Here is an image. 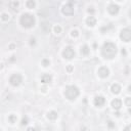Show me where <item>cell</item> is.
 I'll return each instance as SVG.
<instances>
[{
	"label": "cell",
	"mask_w": 131,
	"mask_h": 131,
	"mask_svg": "<svg viewBox=\"0 0 131 131\" xmlns=\"http://www.w3.org/2000/svg\"><path fill=\"white\" fill-rule=\"evenodd\" d=\"M18 5H20V4H18V2L17 1V0H13L12 2H10V5H9V6H10V8H11L13 11H17Z\"/></svg>",
	"instance_id": "obj_17"
},
{
	"label": "cell",
	"mask_w": 131,
	"mask_h": 131,
	"mask_svg": "<svg viewBox=\"0 0 131 131\" xmlns=\"http://www.w3.org/2000/svg\"><path fill=\"white\" fill-rule=\"evenodd\" d=\"M122 54H126V51L124 49H122Z\"/></svg>",
	"instance_id": "obj_32"
},
{
	"label": "cell",
	"mask_w": 131,
	"mask_h": 131,
	"mask_svg": "<svg viewBox=\"0 0 131 131\" xmlns=\"http://www.w3.org/2000/svg\"><path fill=\"white\" fill-rule=\"evenodd\" d=\"M119 10H120V7H119V5H117V4H111V5H109V7H108V11L113 15L118 14Z\"/></svg>",
	"instance_id": "obj_10"
},
{
	"label": "cell",
	"mask_w": 131,
	"mask_h": 131,
	"mask_svg": "<svg viewBox=\"0 0 131 131\" xmlns=\"http://www.w3.org/2000/svg\"><path fill=\"white\" fill-rule=\"evenodd\" d=\"M125 104L127 107H131V97H127L125 99Z\"/></svg>",
	"instance_id": "obj_22"
},
{
	"label": "cell",
	"mask_w": 131,
	"mask_h": 131,
	"mask_svg": "<svg viewBox=\"0 0 131 131\" xmlns=\"http://www.w3.org/2000/svg\"><path fill=\"white\" fill-rule=\"evenodd\" d=\"M101 54L105 58H114L117 54V46L112 42H105L101 48Z\"/></svg>",
	"instance_id": "obj_1"
},
{
	"label": "cell",
	"mask_w": 131,
	"mask_h": 131,
	"mask_svg": "<svg viewBox=\"0 0 131 131\" xmlns=\"http://www.w3.org/2000/svg\"><path fill=\"white\" fill-rule=\"evenodd\" d=\"M14 47H15V46H14V45H13V44H11V45H10V46H9V48H10V49H13V48H14Z\"/></svg>",
	"instance_id": "obj_30"
},
{
	"label": "cell",
	"mask_w": 131,
	"mask_h": 131,
	"mask_svg": "<svg viewBox=\"0 0 131 131\" xmlns=\"http://www.w3.org/2000/svg\"><path fill=\"white\" fill-rule=\"evenodd\" d=\"M30 41H31V42H30V43H31V45L35 44V39H31V40H30Z\"/></svg>",
	"instance_id": "obj_28"
},
{
	"label": "cell",
	"mask_w": 131,
	"mask_h": 131,
	"mask_svg": "<svg viewBox=\"0 0 131 131\" xmlns=\"http://www.w3.org/2000/svg\"><path fill=\"white\" fill-rule=\"evenodd\" d=\"M86 24L88 25L89 27H93V26H95V24H96V20H95V17H92V15L88 17H87V20H86Z\"/></svg>",
	"instance_id": "obj_14"
},
{
	"label": "cell",
	"mask_w": 131,
	"mask_h": 131,
	"mask_svg": "<svg viewBox=\"0 0 131 131\" xmlns=\"http://www.w3.org/2000/svg\"><path fill=\"white\" fill-rule=\"evenodd\" d=\"M120 38L124 42H130L131 41V29L130 28H125L121 31Z\"/></svg>",
	"instance_id": "obj_4"
},
{
	"label": "cell",
	"mask_w": 131,
	"mask_h": 131,
	"mask_svg": "<svg viewBox=\"0 0 131 131\" xmlns=\"http://www.w3.org/2000/svg\"><path fill=\"white\" fill-rule=\"evenodd\" d=\"M47 118L49 120H55L57 118V112H54V111L49 112V113L47 114Z\"/></svg>",
	"instance_id": "obj_15"
},
{
	"label": "cell",
	"mask_w": 131,
	"mask_h": 131,
	"mask_svg": "<svg viewBox=\"0 0 131 131\" xmlns=\"http://www.w3.org/2000/svg\"><path fill=\"white\" fill-rule=\"evenodd\" d=\"M67 71L69 72V73H71L72 71H73V66H71V65H69L68 67H67Z\"/></svg>",
	"instance_id": "obj_26"
},
{
	"label": "cell",
	"mask_w": 131,
	"mask_h": 131,
	"mask_svg": "<svg viewBox=\"0 0 131 131\" xmlns=\"http://www.w3.org/2000/svg\"><path fill=\"white\" fill-rule=\"evenodd\" d=\"M63 13L66 15H72L74 13V6L71 4V3H68V4L64 5L63 9H61Z\"/></svg>",
	"instance_id": "obj_7"
},
{
	"label": "cell",
	"mask_w": 131,
	"mask_h": 131,
	"mask_svg": "<svg viewBox=\"0 0 131 131\" xmlns=\"http://www.w3.org/2000/svg\"><path fill=\"white\" fill-rule=\"evenodd\" d=\"M97 74H98V76L101 78H107L109 76V74H110V71H109V69L107 67H101L98 69Z\"/></svg>",
	"instance_id": "obj_9"
},
{
	"label": "cell",
	"mask_w": 131,
	"mask_h": 131,
	"mask_svg": "<svg viewBox=\"0 0 131 131\" xmlns=\"http://www.w3.org/2000/svg\"><path fill=\"white\" fill-rule=\"evenodd\" d=\"M118 1H122V0H118Z\"/></svg>",
	"instance_id": "obj_33"
},
{
	"label": "cell",
	"mask_w": 131,
	"mask_h": 131,
	"mask_svg": "<svg viewBox=\"0 0 131 131\" xmlns=\"http://www.w3.org/2000/svg\"><path fill=\"white\" fill-rule=\"evenodd\" d=\"M26 5H27V7H28V8L33 9L34 7H35L36 3H35V1H34V0H28V1L26 2Z\"/></svg>",
	"instance_id": "obj_18"
},
{
	"label": "cell",
	"mask_w": 131,
	"mask_h": 131,
	"mask_svg": "<svg viewBox=\"0 0 131 131\" xmlns=\"http://www.w3.org/2000/svg\"><path fill=\"white\" fill-rule=\"evenodd\" d=\"M111 90L114 94H119V93L121 92V86L119 85V84H113L112 87H111Z\"/></svg>",
	"instance_id": "obj_13"
},
{
	"label": "cell",
	"mask_w": 131,
	"mask_h": 131,
	"mask_svg": "<svg viewBox=\"0 0 131 131\" xmlns=\"http://www.w3.org/2000/svg\"><path fill=\"white\" fill-rule=\"evenodd\" d=\"M71 35L73 37H78V36H79V32H78L77 30H73V31H72V33H71Z\"/></svg>",
	"instance_id": "obj_23"
},
{
	"label": "cell",
	"mask_w": 131,
	"mask_h": 131,
	"mask_svg": "<svg viewBox=\"0 0 131 131\" xmlns=\"http://www.w3.org/2000/svg\"><path fill=\"white\" fill-rule=\"evenodd\" d=\"M79 89L74 85H69L65 88V96L69 100H75L79 96Z\"/></svg>",
	"instance_id": "obj_2"
},
{
	"label": "cell",
	"mask_w": 131,
	"mask_h": 131,
	"mask_svg": "<svg viewBox=\"0 0 131 131\" xmlns=\"http://www.w3.org/2000/svg\"><path fill=\"white\" fill-rule=\"evenodd\" d=\"M112 107H113L115 110H120L121 107H122V100L119 98H115L113 101H112Z\"/></svg>",
	"instance_id": "obj_11"
},
{
	"label": "cell",
	"mask_w": 131,
	"mask_h": 131,
	"mask_svg": "<svg viewBox=\"0 0 131 131\" xmlns=\"http://www.w3.org/2000/svg\"><path fill=\"white\" fill-rule=\"evenodd\" d=\"M17 118L15 115H10V116L8 117V121H9V123H11V124L17 122Z\"/></svg>",
	"instance_id": "obj_19"
},
{
	"label": "cell",
	"mask_w": 131,
	"mask_h": 131,
	"mask_svg": "<svg viewBox=\"0 0 131 131\" xmlns=\"http://www.w3.org/2000/svg\"><path fill=\"white\" fill-rule=\"evenodd\" d=\"M1 18H2L3 21H8L9 17H8V14H7V13H2V17H1Z\"/></svg>",
	"instance_id": "obj_24"
},
{
	"label": "cell",
	"mask_w": 131,
	"mask_h": 131,
	"mask_svg": "<svg viewBox=\"0 0 131 131\" xmlns=\"http://www.w3.org/2000/svg\"><path fill=\"white\" fill-rule=\"evenodd\" d=\"M52 81V77L51 75H48V74H44L43 76L41 77V82L44 83V84H47V83H50Z\"/></svg>",
	"instance_id": "obj_12"
},
{
	"label": "cell",
	"mask_w": 131,
	"mask_h": 131,
	"mask_svg": "<svg viewBox=\"0 0 131 131\" xmlns=\"http://www.w3.org/2000/svg\"><path fill=\"white\" fill-rule=\"evenodd\" d=\"M88 11H89V12H91V13H93V12H94V10H93V9H92V8H91V9H90V8H89V9H88Z\"/></svg>",
	"instance_id": "obj_31"
},
{
	"label": "cell",
	"mask_w": 131,
	"mask_h": 131,
	"mask_svg": "<svg viewBox=\"0 0 131 131\" xmlns=\"http://www.w3.org/2000/svg\"><path fill=\"white\" fill-rule=\"evenodd\" d=\"M61 32V28L60 26H55L54 27V33L55 34H60Z\"/></svg>",
	"instance_id": "obj_21"
},
{
	"label": "cell",
	"mask_w": 131,
	"mask_h": 131,
	"mask_svg": "<svg viewBox=\"0 0 131 131\" xmlns=\"http://www.w3.org/2000/svg\"><path fill=\"white\" fill-rule=\"evenodd\" d=\"M125 130H131V125H129V126H127L126 128H125Z\"/></svg>",
	"instance_id": "obj_29"
},
{
	"label": "cell",
	"mask_w": 131,
	"mask_h": 131,
	"mask_svg": "<svg viewBox=\"0 0 131 131\" xmlns=\"http://www.w3.org/2000/svg\"><path fill=\"white\" fill-rule=\"evenodd\" d=\"M20 23L24 28L29 29V28L34 27V25H35V17H34V15L30 13H24L21 17Z\"/></svg>",
	"instance_id": "obj_3"
},
{
	"label": "cell",
	"mask_w": 131,
	"mask_h": 131,
	"mask_svg": "<svg viewBox=\"0 0 131 131\" xmlns=\"http://www.w3.org/2000/svg\"><path fill=\"white\" fill-rule=\"evenodd\" d=\"M94 105H95V107H97V108H100L102 107L105 104V99L104 96H95V98H94Z\"/></svg>",
	"instance_id": "obj_8"
},
{
	"label": "cell",
	"mask_w": 131,
	"mask_h": 131,
	"mask_svg": "<svg viewBox=\"0 0 131 131\" xmlns=\"http://www.w3.org/2000/svg\"><path fill=\"white\" fill-rule=\"evenodd\" d=\"M49 65H50V61H49L48 60H43L42 61V66H43V67H48Z\"/></svg>",
	"instance_id": "obj_20"
},
{
	"label": "cell",
	"mask_w": 131,
	"mask_h": 131,
	"mask_svg": "<svg viewBox=\"0 0 131 131\" xmlns=\"http://www.w3.org/2000/svg\"><path fill=\"white\" fill-rule=\"evenodd\" d=\"M22 82H23V78H22L20 74H13L9 78V83H10L12 86H18Z\"/></svg>",
	"instance_id": "obj_5"
},
{
	"label": "cell",
	"mask_w": 131,
	"mask_h": 131,
	"mask_svg": "<svg viewBox=\"0 0 131 131\" xmlns=\"http://www.w3.org/2000/svg\"><path fill=\"white\" fill-rule=\"evenodd\" d=\"M28 124V118L27 117H25V118H23V120H22V125H27Z\"/></svg>",
	"instance_id": "obj_25"
},
{
	"label": "cell",
	"mask_w": 131,
	"mask_h": 131,
	"mask_svg": "<svg viewBox=\"0 0 131 131\" xmlns=\"http://www.w3.org/2000/svg\"><path fill=\"white\" fill-rule=\"evenodd\" d=\"M63 55L65 58H67V60H72L74 57H75V50L74 48L72 47V46H67L64 51H63Z\"/></svg>",
	"instance_id": "obj_6"
},
{
	"label": "cell",
	"mask_w": 131,
	"mask_h": 131,
	"mask_svg": "<svg viewBox=\"0 0 131 131\" xmlns=\"http://www.w3.org/2000/svg\"><path fill=\"white\" fill-rule=\"evenodd\" d=\"M109 127H110V128H113V127H114V124H113V122H112V121H110V122H109Z\"/></svg>",
	"instance_id": "obj_27"
},
{
	"label": "cell",
	"mask_w": 131,
	"mask_h": 131,
	"mask_svg": "<svg viewBox=\"0 0 131 131\" xmlns=\"http://www.w3.org/2000/svg\"><path fill=\"white\" fill-rule=\"evenodd\" d=\"M89 52H90V49L87 45H83L82 47H81V53L83 55H88Z\"/></svg>",
	"instance_id": "obj_16"
}]
</instances>
